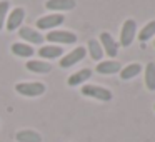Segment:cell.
<instances>
[{"mask_svg": "<svg viewBox=\"0 0 155 142\" xmlns=\"http://www.w3.org/2000/svg\"><path fill=\"white\" fill-rule=\"evenodd\" d=\"M75 7V0H48V10H72Z\"/></svg>", "mask_w": 155, "mask_h": 142, "instance_id": "cell-13", "label": "cell"}, {"mask_svg": "<svg viewBox=\"0 0 155 142\" xmlns=\"http://www.w3.org/2000/svg\"><path fill=\"white\" fill-rule=\"evenodd\" d=\"M20 37L24 39V40L30 42V44H37V45L42 44V42L45 40L44 35H42L40 32L34 30L32 27H22V29H20Z\"/></svg>", "mask_w": 155, "mask_h": 142, "instance_id": "cell-10", "label": "cell"}, {"mask_svg": "<svg viewBox=\"0 0 155 142\" xmlns=\"http://www.w3.org/2000/svg\"><path fill=\"white\" fill-rule=\"evenodd\" d=\"M145 85L148 90H155V64L148 62L145 65Z\"/></svg>", "mask_w": 155, "mask_h": 142, "instance_id": "cell-18", "label": "cell"}, {"mask_svg": "<svg viewBox=\"0 0 155 142\" xmlns=\"http://www.w3.org/2000/svg\"><path fill=\"white\" fill-rule=\"evenodd\" d=\"M17 140L18 142H42V135L35 130L25 129V130H20L17 134Z\"/></svg>", "mask_w": 155, "mask_h": 142, "instance_id": "cell-15", "label": "cell"}, {"mask_svg": "<svg viewBox=\"0 0 155 142\" xmlns=\"http://www.w3.org/2000/svg\"><path fill=\"white\" fill-rule=\"evenodd\" d=\"M82 94H84L85 97H92V99H97V100H102V102L112 100V92L105 87H100V85L85 84L84 87H82Z\"/></svg>", "mask_w": 155, "mask_h": 142, "instance_id": "cell-1", "label": "cell"}, {"mask_svg": "<svg viewBox=\"0 0 155 142\" xmlns=\"http://www.w3.org/2000/svg\"><path fill=\"white\" fill-rule=\"evenodd\" d=\"M153 45H155V42H153Z\"/></svg>", "mask_w": 155, "mask_h": 142, "instance_id": "cell-23", "label": "cell"}, {"mask_svg": "<svg viewBox=\"0 0 155 142\" xmlns=\"http://www.w3.org/2000/svg\"><path fill=\"white\" fill-rule=\"evenodd\" d=\"M15 90L25 97H37L45 92V85L42 82H22L15 85Z\"/></svg>", "mask_w": 155, "mask_h": 142, "instance_id": "cell-3", "label": "cell"}, {"mask_svg": "<svg viewBox=\"0 0 155 142\" xmlns=\"http://www.w3.org/2000/svg\"><path fill=\"white\" fill-rule=\"evenodd\" d=\"M85 54H87L85 47H77L75 50H72L70 54L64 55V57L60 59V67L62 69H68V67H72V65L78 64L80 60H84Z\"/></svg>", "mask_w": 155, "mask_h": 142, "instance_id": "cell-4", "label": "cell"}, {"mask_svg": "<svg viewBox=\"0 0 155 142\" xmlns=\"http://www.w3.org/2000/svg\"><path fill=\"white\" fill-rule=\"evenodd\" d=\"M7 12H8V2L4 0V2H0V30H2V27L5 24V15H7Z\"/></svg>", "mask_w": 155, "mask_h": 142, "instance_id": "cell-21", "label": "cell"}, {"mask_svg": "<svg viewBox=\"0 0 155 142\" xmlns=\"http://www.w3.org/2000/svg\"><path fill=\"white\" fill-rule=\"evenodd\" d=\"M153 110H155V104H153Z\"/></svg>", "mask_w": 155, "mask_h": 142, "instance_id": "cell-22", "label": "cell"}, {"mask_svg": "<svg viewBox=\"0 0 155 142\" xmlns=\"http://www.w3.org/2000/svg\"><path fill=\"white\" fill-rule=\"evenodd\" d=\"M24 17H25L24 8H18V7L14 8V10L8 14V19H7V30L8 32L17 30V29L22 25V22H24Z\"/></svg>", "mask_w": 155, "mask_h": 142, "instance_id": "cell-7", "label": "cell"}, {"mask_svg": "<svg viewBox=\"0 0 155 142\" xmlns=\"http://www.w3.org/2000/svg\"><path fill=\"white\" fill-rule=\"evenodd\" d=\"M87 49H88V54H90V57L94 59V60H100V59L104 57V49H102L100 42L95 40V39L88 40Z\"/></svg>", "mask_w": 155, "mask_h": 142, "instance_id": "cell-17", "label": "cell"}, {"mask_svg": "<svg viewBox=\"0 0 155 142\" xmlns=\"http://www.w3.org/2000/svg\"><path fill=\"white\" fill-rule=\"evenodd\" d=\"M100 45H102V49H104L105 54L110 55V57H115V55L118 54L117 40H114V37H112L108 32H102L100 34Z\"/></svg>", "mask_w": 155, "mask_h": 142, "instance_id": "cell-6", "label": "cell"}, {"mask_svg": "<svg viewBox=\"0 0 155 142\" xmlns=\"http://www.w3.org/2000/svg\"><path fill=\"white\" fill-rule=\"evenodd\" d=\"M47 40L57 42V44H75L77 42V35L67 30H52L47 34Z\"/></svg>", "mask_w": 155, "mask_h": 142, "instance_id": "cell-5", "label": "cell"}, {"mask_svg": "<svg viewBox=\"0 0 155 142\" xmlns=\"http://www.w3.org/2000/svg\"><path fill=\"white\" fill-rule=\"evenodd\" d=\"M90 77H92V70H90V69H82V70H78L77 74H74V75L68 77L67 84L70 85V87H75V85L84 84V82L88 80Z\"/></svg>", "mask_w": 155, "mask_h": 142, "instance_id": "cell-11", "label": "cell"}, {"mask_svg": "<svg viewBox=\"0 0 155 142\" xmlns=\"http://www.w3.org/2000/svg\"><path fill=\"white\" fill-rule=\"evenodd\" d=\"M64 54L62 47H57V45H45V47H40L38 50V55L44 59H57Z\"/></svg>", "mask_w": 155, "mask_h": 142, "instance_id": "cell-14", "label": "cell"}, {"mask_svg": "<svg viewBox=\"0 0 155 142\" xmlns=\"http://www.w3.org/2000/svg\"><path fill=\"white\" fill-rule=\"evenodd\" d=\"M25 67L30 72H37V74H47V72L52 70V65H48L47 62H42V60H28Z\"/></svg>", "mask_w": 155, "mask_h": 142, "instance_id": "cell-16", "label": "cell"}, {"mask_svg": "<svg viewBox=\"0 0 155 142\" xmlns=\"http://www.w3.org/2000/svg\"><path fill=\"white\" fill-rule=\"evenodd\" d=\"M122 65L120 62L117 60H105V62H98L97 65V72L102 75H112V74H117V72H120Z\"/></svg>", "mask_w": 155, "mask_h": 142, "instance_id": "cell-9", "label": "cell"}, {"mask_svg": "<svg viewBox=\"0 0 155 142\" xmlns=\"http://www.w3.org/2000/svg\"><path fill=\"white\" fill-rule=\"evenodd\" d=\"M135 35H137V24H135L134 19H127L120 30V45L122 47H130Z\"/></svg>", "mask_w": 155, "mask_h": 142, "instance_id": "cell-2", "label": "cell"}, {"mask_svg": "<svg viewBox=\"0 0 155 142\" xmlns=\"http://www.w3.org/2000/svg\"><path fill=\"white\" fill-rule=\"evenodd\" d=\"M152 37H155V20H150L148 24H145V27L138 32V40L140 42H147Z\"/></svg>", "mask_w": 155, "mask_h": 142, "instance_id": "cell-20", "label": "cell"}, {"mask_svg": "<svg viewBox=\"0 0 155 142\" xmlns=\"http://www.w3.org/2000/svg\"><path fill=\"white\" fill-rule=\"evenodd\" d=\"M142 72V65L140 64H128L125 67L120 69V79L122 80H130V79L137 77Z\"/></svg>", "mask_w": 155, "mask_h": 142, "instance_id": "cell-12", "label": "cell"}, {"mask_svg": "<svg viewBox=\"0 0 155 142\" xmlns=\"http://www.w3.org/2000/svg\"><path fill=\"white\" fill-rule=\"evenodd\" d=\"M64 22V15L62 14H52V15H45V17L37 20V27L45 30V29H52V27H58Z\"/></svg>", "mask_w": 155, "mask_h": 142, "instance_id": "cell-8", "label": "cell"}, {"mask_svg": "<svg viewBox=\"0 0 155 142\" xmlns=\"http://www.w3.org/2000/svg\"><path fill=\"white\" fill-rule=\"evenodd\" d=\"M12 54L18 55V57H30V55H34V47L28 44H14L12 45Z\"/></svg>", "mask_w": 155, "mask_h": 142, "instance_id": "cell-19", "label": "cell"}]
</instances>
